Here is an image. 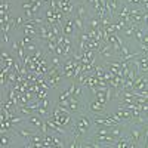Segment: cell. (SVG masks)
<instances>
[{
    "instance_id": "cell-4",
    "label": "cell",
    "mask_w": 148,
    "mask_h": 148,
    "mask_svg": "<svg viewBox=\"0 0 148 148\" xmlns=\"http://www.w3.org/2000/svg\"><path fill=\"white\" fill-rule=\"evenodd\" d=\"M61 30H62V34L64 36H74L77 33L76 30V25H74V16H68V18H64V22L61 25Z\"/></svg>"
},
{
    "instance_id": "cell-2",
    "label": "cell",
    "mask_w": 148,
    "mask_h": 148,
    "mask_svg": "<svg viewBox=\"0 0 148 148\" xmlns=\"http://www.w3.org/2000/svg\"><path fill=\"white\" fill-rule=\"evenodd\" d=\"M98 56H101L104 59V62H108V61H120V53L108 42H101L99 49H98Z\"/></svg>"
},
{
    "instance_id": "cell-1",
    "label": "cell",
    "mask_w": 148,
    "mask_h": 148,
    "mask_svg": "<svg viewBox=\"0 0 148 148\" xmlns=\"http://www.w3.org/2000/svg\"><path fill=\"white\" fill-rule=\"evenodd\" d=\"M145 126H147V125H138V123H133V121L126 123L127 132L130 133V136H132V139H133L135 148H141V147H144Z\"/></svg>"
},
{
    "instance_id": "cell-5",
    "label": "cell",
    "mask_w": 148,
    "mask_h": 148,
    "mask_svg": "<svg viewBox=\"0 0 148 148\" xmlns=\"http://www.w3.org/2000/svg\"><path fill=\"white\" fill-rule=\"evenodd\" d=\"M16 114L18 116H22V117H28V116L34 114V111L28 105H18L16 107Z\"/></svg>"
},
{
    "instance_id": "cell-3",
    "label": "cell",
    "mask_w": 148,
    "mask_h": 148,
    "mask_svg": "<svg viewBox=\"0 0 148 148\" xmlns=\"http://www.w3.org/2000/svg\"><path fill=\"white\" fill-rule=\"evenodd\" d=\"M107 104H104V102H101L99 99H95L93 101H90V102H88V108L90 113H95V114H102V116H105V114H108V111H107Z\"/></svg>"
}]
</instances>
